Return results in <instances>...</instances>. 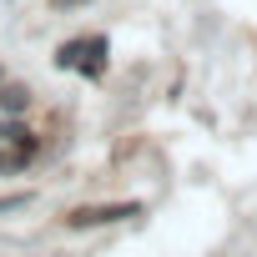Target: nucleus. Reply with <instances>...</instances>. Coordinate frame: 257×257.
Segmentation results:
<instances>
[{"label":"nucleus","mask_w":257,"mask_h":257,"mask_svg":"<svg viewBox=\"0 0 257 257\" xmlns=\"http://www.w3.org/2000/svg\"><path fill=\"white\" fill-rule=\"evenodd\" d=\"M142 202H101V207H76L66 212V227L71 232H86V227H111V222H126V217H137Z\"/></svg>","instance_id":"obj_1"},{"label":"nucleus","mask_w":257,"mask_h":257,"mask_svg":"<svg viewBox=\"0 0 257 257\" xmlns=\"http://www.w3.org/2000/svg\"><path fill=\"white\" fill-rule=\"evenodd\" d=\"M106 56H111V41L106 36H86V46H81V76H101L106 71Z\"/></svg>","instance_id":"obj_2"},{"label":"nucleus","mask_w":257,"mask_h":257,"mask_svg":"<svg viewBox=\"0 0 257 257\" xmlns=\"http://www.w3.org/2000/svg\"><path fill=\"white\" fill-rule=\"evenodd\" d=\"M0 142H11L21 162H26V157H36V137L26 132V126H21V121H6V132H0Z\"/></svg>","instance_id":"obj_3"},{"label":"nucleus","mask_w":257,"mask_h":257,"mask_svg":"<svg viewBox=\"0 0 257 257\" xmlns=\"http://www.w3.org/2000/svg\"><path fill=\"white\" fill-rule=\"evenodd\" d=\"M81 46H86V36H76V41H61L51 61H56L61 71H76V66H81Z\"/></svg>","instance_id":"obj_4"},{"label":"nucleus","mask_w":257,"mask_h":257,"mask_svg":"<svg viewBox=\"0 0 257 257\" xmlns=\"http://www.w3.org/2000/svg\"><path fill=\"white\" fill-rule=\"evenodd\" d=\"M26 106H31V86H6V91H0V111L21 116Z\"/></svg>","instance_id":"obj_5"},{"label":"nucleus","mask_w":257,"mask_h":257,"mask_svg":"<svg viewBox=\"0 0 257 257\" xmlns=\"http://www.w3.org/2000/svg\"><path fill=\"white\" fill-rule=\"evenodd\" d=\"M21 207H31V192H6L0 197V212H21Z\"/></svg>","instance_id":"obj_6"},{"label":"nucleus","mask_w":257,"mask_h":257,"mask_svg":"<svg viewBox=\"0 0 257 257\" xmlns=\"http://www.w3.org/2000/svg\"><path fill=\"white\" fill-rule=\"evenodd\" d=\"M56 11H76V6H91V0H51Z\"/></svg>","instance_id":"obj_7"},{"label":"nucleus","mask_w":257,"mask_h":257,"mask_svg":"<svg viewBox=\"0 0 257 257\" xmlns=\"http://www.w3.org/2000/svg\"><path fill=\"white\" fill-rule=\"evenodd\" d=\"M0 81H6V71H0Z\"/></svg>","instance_id":"obj_8"}]
</instances>
